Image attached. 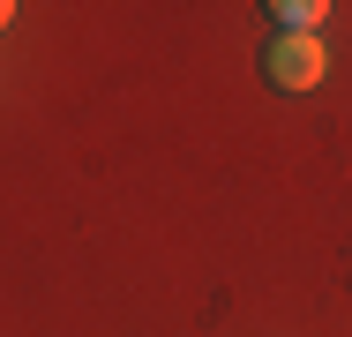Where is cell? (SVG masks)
Here are the masks:
<instances>
[{
  "instance_id": "6da1fadb",
  "label": "cell",
  "mask_w": 352,
  "mask_h": 337,
  "mask_svg": "<svg viewBox=\"0 0 352 337\" xmlns=\"http://www.w3.org/2000/svg\"><path fill=\"white\" fill-rule=\"evenodd\" d=\"M263 75H270V90H315L322 75H330V53H322V38H270L263 45Z\"/></svg>"
},
{
  "instance_id": "7a4b0ae2",
  "label": "cell",
  "mask_w": 352,
  "mask_h": 337,
  "mask_svg": "<svg viewBox=\"0 0 352 337\" xmlns=\"http://www.w3.org/2000/svg\"><path fill=\"white\" fill-rule=\"evenodd\" d=\"M330 8L322 0H270V23H278V38H315V23H322Z\"/></svg>"
},
{
  "instance_id": "3957f363",
  "label": "cell",
  "mask_w": 352,
  "mask_h": 337,
  "mask_svg": "<svg viewBox=\"0 0 352 337\" xmlns=\"http://www.w3.org/2000/svg\"><path fill=\"white\" fill-rule=\"evenodd\" d=\"M8 23H15V0H0V30H8Z\"/></svg>"
}]
</instances>
